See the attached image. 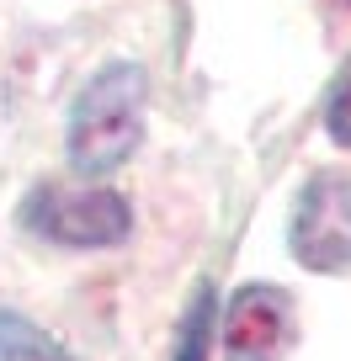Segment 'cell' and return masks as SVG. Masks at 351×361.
<instances>
[{
  "mask_svg": "<svg viewBox=\"0 0 351 361\" xmlns=\"http://www.w3.org/2000/svg\"><path fill=\"white\" fill-rule=\"evenodd\" d=\"M138 133H144V69L107 64L69 112V159L80 176L117 170L138 149Z\"/></svg>",
  "mask_w": 351,
  "mask_h": 361,
  "instance_id": "cell-1",
  "label": "cell"
},
{
  "mask_svg": "<svg viewBox=\"0 0 351 361\" xmlns=\"http://www.w3.org/2000/svg\"><path fill=\"white\" fill-rule=\"evenodd\" d=\"M27 224L54 245H80V250H102L128 239L133 218L128 202L107 186H37L27 197Z\"/></svg>",
  "mask_w": 351,
  "mask_h": 361,
  "instance_id": "cell-2",
  "label": "cell"
},
{
  "mask_svg": "<svg viewBox=\"0 0 351 361\" xmlns=\"http://www.w3.org/2000/svg\"><path fill=\"white\" fill-rule=\"evenodd\" d=\"M293 255L309 271H351V170L314 176L293 213Z\"/></svg>",
  "mask_w": 351,
  "mask_h": 361,
  "instance_id": "cell-3",
  "label": "cell"
},
{
  "mask_svg": "<svg viewBox=\"0 0 351 361\" xmlns=\"http://www.w3.org/2000/svg\"><path fill=\"white\" fill-rule=\"evenodd\" d=\"M229 361H282L293 345V303L277 287H245L229 303Z\"/></svg>",
  "mask_w": 351,
  "mask_h": 361,
  "instance_id": "cell-4",
  "label": "cell"
},
{
  "mask_svg": "<svg viewBox=\"0 0 351 361\" xmlns=\"http://www.w3.org/2000/svg\"><path fill=\"white\" fill-rule=\"evenodd\" d=\"M0 361H69V350L22 314H0Z\"/></svg>",
  "mask_w": 351,
  "mask_h": 361,
  "instance_id": "cell-5",
  "label": "cell"
},
{
  "mask_svg": "<svg viewBox=\"0 0 351 361\" xmlns=\"http://www.w3.org/2000/svg\"><path fill=\"white\" fill-rule=\"evenodd\" d=\"M208 329H213V293H208V287H197L192 314H186V329H182V350H176V361H208Z\"/></svg>",
  "mask_w": 351,
  "mask_h": 361,
  "instance_id": "cell-6",
  "label": "cell"
},
{
  "mask_svg": "<svg viewBox=\"0 0 351 361\" xmlns=\"http://www.w3.org/2000/svg\"><path fill=\"white\" fill-rule=\"evenodd\" d=\"M325 123H330V138H335V144H346V149H351V64H346V75L335 80V90H330Z\"/></svg>",
  "mask_w": 351,
  "mask_h": 361,
  "instance_id": "cell-7",
  "label": "cell"
}]
</instances>
